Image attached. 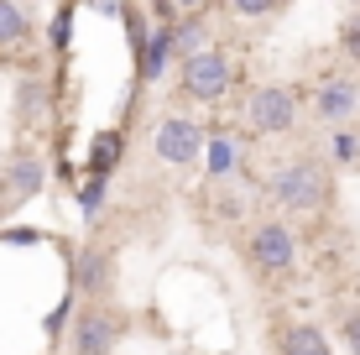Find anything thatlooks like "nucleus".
<instances>
[{
  "label": "nucleus",
  "instance_id": "8",
  "mask_svg": "<svg viewBox=\"0 0 360 355\" xmlns=\"http://www.w3.org/2000/svg\"><path fill=\"white\" fill-rule=\"evenodd\" d=\"M37 188H42V167H37L32 157L11 162V167H6V178H0V193H6L11 204H16V199H32Z\"/></svg>",
  "mask_w": 360,
  "mask_h": 355
},
{
  "label": "nucleus",
  "instance_id": "10",
  "mask_svg": "<svg viewBox=\"0 0 360 355\" xmlns=\"http://www.w3.org/2000/svg\"><path fill=\"white\" fill-rule=\"evenodd\" d=\"M79 283H84V292H105V288H110V256H105V251H84Z\"/></svg>",
  "mask_w": 360,
  "mask_h": 355
},
{
  "label": "nucleus",
  "instance_id": "2",
  "mask_svg": "<svg viewBox=\"0 0 360 355\" xmlns=\"http://www.w3.org/2000/svg\"><path fill=\"white\" fill-rule=\"evenodd\" d=\"M245 256H251V266L262 277H288L297 266V235L282 219H262L251 230V240H245Z\"/></svg>",
  "mask_w": 360,
  "mask_h": 355
},
{
  "label": "nucleus",
  "instance_id": "6",
  "mask_svg": "<svg viewBox=\"0 0 360 355\" xmlns=\"http://www.w3.org/2000/svg\"><path fill=\"white\" fill-rule=\"evenodd\" d=\"M115 340H120V319L105 303H89V309L73 319V355H110Z\"/></svg>",
  "mask_w": 360,
  "mask_h": 355
},
{
  "label": "nucleus",
  "instance_id": "11",
  "mask_svg": "<svg viewBox=\"0 0 360 355\" xmlns=\"http://www.w3.org/2000/svg\"><path fill=\"white\" fill-rule=\"evenodd\" d=\"M32 37V21L16 0H0V42H27Z\"/></svg>",
  "mask_w": 360,
  "mask_h": 355
},
{
  "label": "nucleus",
  "instance_id": "3",
  "mask_svg": "<svg viewBox=\"0 0 360 355\" xmlns=\"http://www.w3.org/2000/svg\"><path fill=\"white\" fill-rule=\"evenodd\" d=\"M292 120H297V94L288 84H262L245 105V126L256 136H282V131H292Z\"/></svg>",
  "mask_w": 360,
  "mask_h": 355
},
{
  "label": "nucleus",
  "instance_id": "12",
  "mask_svg": "<svg viewBox=\"0 0 360 355\" xmlns=\"http://www.w3.org/2000/svg\"><path fill=\"white\" fill-rule=\"evenodd\" d=\"M340 340H345V350L360 355V309H345L340 314Z\"/></svg>",
  "mask_w": 360,
  "mask_h": 355
},
{
  "label": "nucleus",
  "instance_id": "13",
  "mask_svg": "<svg viewBox=\"0 0 360 355\" xmlns=\"http://www.w3.org/2000/svg\"><path fill=\"white\" fill-rule=\"evenodd\" d=\"M235 16H271V11H282V0H225Z\"/></svg>",
  "mask_w": 360,
  "mask_h": 355
},
{
  "label": "nucleus",
  "instance_id": "15",
  "mask_svg": "<svg viewBox=\"0 0 360 355\" xmlns=\"http://www.w3.org/2000/svg\"><path fill=\"white\" fill-rule=\"evenodd\" d=\"M209 162H214V167H209V173H214V178H225L230 167H235V146H225V141H214V152H209Z\"/></svg>",
  "mask_w": 360,
  "mask_h": 355
},
{
  "label": "nucleus",
  "instance_id": "4",
  "mask_svg": "<svg viewBox=\"0 0 360 355\" xmlns=\"http://www.w3.org/2000/svg\"><path fill=\"white\" fill-rule=\"evenodd\" d=\"M230 63L219 53H193V58H183V94L188 100H204V105H214V100H225L230 94Z\"/></svg>",
  "mask_w": 360,
  "mask_h": 355
},
{
  "label": "nucleus",
  "instance_id": "1",
  "mask_svg": "<svg viewBox=\"0 0 360 355\" xmlns=\"http://www.w3.org/2000/svg\"><path fill=\"white\" fill-rule=\"evenodd\" d=\"M266 188H271V199H277L282 209H292V214H319L329 204V178H324V167H319L314 157L282 162V173L266 178Z\"/></svg>",
  "mask_w": 360,
  "mask_h": 355
},
{
  "label": "nucleus",
  "instance_id": "16",
  "mask_svg": "<svg viewBox=\"0 0 360 355\" xmlns=\"http://www.w3.org/2000/svg\"><path fill=\"white\" fill-rule=\"evenodd\" d=\"M198 42H204V27H198V21H188V27L178 32V47H183V58H193V53H198Z\"/></svg>",
  "mask_w": 360,
  "mask_h": 355
},
{
  "label": "nucleus",
  "instance_id": "14",
  "mask_svg": "<svg viewBox=\"0 0 360 355\" xmlns=\"http://www.w3.org/2000/svg\"><path fill=\"white\" fill-rule=\"evenodd\" d=\"M340 47H345V58H350V63L360 68V11H355L350 21H345V42H340Z\"/></svg>",
  "mask_w": 360,
  "mask_h": 355
},
{
  "label": "nucleus",
  "instance_id": "5",
  "mask_svg": "<svg viewBox=\"0 0 360 355\" xmlns=\"http://www.w3.org/2000/svg\"><path fill=\"white\" fill-rule=\"evenodd\" d=\"M198 152H204V131H198V120L188 115H167L162 126H157V157L172 167H193Z\"/></svg>",
  "mask_w": 360,
  "mask_h": 355
},
{
  "label": "nucleus",
  "instance_id": "9",
  "mask_svg": "<svg viewBox=\"0 0 360 355\" xmlns=\"http://www.w3.org/2000/svg\"><path fill=\"white\" fill-rule=\"evenodd\" d=\"M282 355H334V350H329V335L319 324H292L282 335Z\"/></svg>",
  "mask_w": 360,
  "mask_h": 355
},
{
  "label": "nucleus",
  "instance_id": "17",
  "mask_svg": "<svg viewBox=\"0 0 360 355\" xmlns=\"http://www.w3.org/2000/svg\"><path fill=\"white\" fill-rule=\"evenodd\" d=\"M178 6H188V11H193V6H204V0H178Z\"/></svg>",
  "mask_w": 360,
  "mask_h": 355
},
{
  "label": "nucleus",
  "instance_id": "7",
  "mask_svg": "<svg viewBox=\"0 0 360 355\" xmlns=\"http://www.w3.org/2000/svg\"><path fill=\"white\" fill-rule=\"evenodd\" d=\"M355 105H360V84H355V79H324V84H319L314 110H319L324 120H350Z\"/></svg>",
  "mask_w": 360,
  "mask_h": 355
}]
</instances>
